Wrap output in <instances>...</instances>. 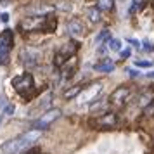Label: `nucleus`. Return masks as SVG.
Returning a JSON list of instances; mask_svg holds the SVG:
<instances>
[{"label": "nucleus", "mask_w": 154, "mask_h": 154, "mask_svg": "<svg viewBox=\"0 0 154 154\" xmlns=\"http://www.w3.org/2000/svg\"><path fill=\"white\" fill-rule=\"evenodd\" d=\"M0 42L4 43V45H7L9 49L14 45V33H12V29L11 28H5L2 33H0Z\"/></svg>", "instance_id": "12"}, {"label": "nucleus", "mask_w": 154, "mask_h": 154, "mask_svg": "<svg viewBox=\"0 0 154 154\" xmlns=\"http://www.w3.org/2000/svg\"><path fill=\"white\" fill-rule=\"evenodd\" d=\"M100 94H102V83H95L88 85V88H83V90L80 92V95H78V102L80 104H90L94 100H97L100 97Z\"/></svg>", "instance_id": "7"}, {"label": "nucleus", "mask_w": 154, "mask_h": 154, "mask_svg": "<svg viewBox=\"0 0 154 154\" xmlns=\"http://www.w3.org/2000/svg\"><path fill=\"white\" fill-rule=\"evenodd\" d=\"M7 102H5V97H0V107H5Z\"/></svg>", "instance_id": "30"}, {"label": "nucleus", "mask_w": 154, "mask_h": 154, "mask_svg": "<svg viewBox=\"0 0 154 154\" xmlns=\"http://www.w3.org/2000/svg\"><path fill=\"white\" fill-rule=\"evenodd\" d=\"M147 78H154V73H147Z\"/></svg>", "instance_id": "32"}, {"label": "nucleus", "mask_w": 154, "mask_h": 154, "mask_svg": "<svg viewBox=\"0 0 154 154\" xmlns=\"http://www.w3.org/2000/svg\"><path fill=\"white\" fill-rule=\"evenodd\" d=\"M132 94L133 92H132L130 87L121 85V87H118L116 90H112V94L109 95V99H107V104L112 106V107H116V109H123V107L130 102Z\"/></svg>", "instance_id": "3"}, {"label": "nucleus", "mask_w": 154, "mask_h": 154, "mask_svg": "<svg viewBox=\"0 0 154 154\" xmlns=\"http://www.w3.org/2000/svg\"><path fill=\"white\" fill-rule=\"evenodd\" d=\"M40 137H42V130H33L31 128V130L17 135L14 139L5 140L0 146V152L2 154H23L24 151H28Z\"/></svg>", "instance_id": "1"}, {"label": "nucleus", "mask_w": 154, "mask_h": 154, "mask_svg": "<svg viewBox=\"0 0 154 154\" xmlns=\"http://www.w3.org/2000/svg\"><path fill=\"white\" fill-rule=\"evenodd\" d=\"M119 56H121V59H128V57L132 56V49H125V50H119Z\"/></svg>", "instance_id": "22"}, {"label": "nucleus", "mask_w": 154, "mask_h": 154, "mask_svg": "<svg viewBox=\"0 0 154 154\" xmlns=\"http://www.w3.org/2000/svg\"><path fill=\"white\" fill-rule=\"evenodd\" d=\"M144 116H147V118H152L154 116V99H151V100L144 106Z\"/></svg>", "instance_id": "18"}, {"label": "nucleus", "mask_w": 154, "mask_h": 154, "mask_svg": "<svg viewBox=\"0 0 154 154\" xmlns=\"http://www.w3.org/2000/svg\"><path fill=\"white\" fill-rule=\"evenodd\" d=\"M57 29V17L52 14L45 16V23H43V31L45 33H54Z\"/></svg>", "instance_id": "11"}, {"label": "nucleus", "mask_w": 154, "mask_h": 154, "mask_svg": "<svg viewBox=\"0 0 154 154\" xmlns=\"http://www.w3.org/2000/svg\"><path fill=\"white\" fill-rule=\"evenodd\" d=\"M66 29H68V33H69L73 38L82 36L85 33L83 24H82V21H80V19H76V17H73V19H69V21L66 23Z\"/></svg>", "instance_id": "10"}, {"label": "nucleus", "mask_w": 154, "mask_h": 154, "mask_svg": "<svg viewBox=\"0 0 154 154\" xmlns=\"http://www.w3.org/2000/svg\"><path fill=\"white\" fill-rule=\"evenodd\" d=\"M14 109H16V107H14V104H7L5 107H4V112L11 116V114H14Z\"/></svg>", "instance_id": "23"}, {"label": "nucleus", "mask_w": 154, "mask_h": 154, "mask_svg": "<svg viewBox=\"0 0 154 154\" xmlns=\"http://www.w3.org/2000/svg\"><path fill=\"white\" fill-rule=\"evenodd\" d=\"M144 49H146V50H154V47H152V45H149V43H144Z\"/></svg>", "instance_id": "31"}, {"label": "nucleus", "mask_w": 154, "mask_h": 154, "mask_svg": "<svg viewBox=\"0 0 154 154\" xmlns=\"http://www.w3.org/2000/svg\"><path fill=\"white\" fill-rule=\"evenodd\" d=\"M111 38V35H109V31L106 29V31H102V33H99V36H97V42H107Z\"/></svg>", "instance_id": "20"}, {"label": "nucleus", "mask_w": 154, "mask_h": 154, "mask_svg": "<svg viewBox=\"0 0 154 154\" xmlns=\"http://www.w3.org/2000/svg\"><path fill=\"white\" fill-rule=\"evenodd\" d=\"M107 43H109V49L111 50H116V52L121 50V40H118V38H109Z\"/></svg>", "instance_id": "19"}, {"label": "nucleus", "mask_w": 154, "mask_h": 154, "mask_svg": "<svg viewBox=\"0 0 154 154\" xmlns=\"http://www.w3.org/2000/svg\"><path fill=\"white\" fill-rule=\"evenodd\" d=\"M83 90V85H73L71 88H68V90H64V94H63V97L64 99H75V97H78L80 95V92Z\"/></svg>", "instance_id": "15"}, {"label": "nucleus", "mask_w": 154, "mask_h": 154, "mask_svg": "<svg viewBox=\"0 0 154 154\" xmlns=\"http://www.w3.org/2000/svg\"><path fill=\"white\" fill-rule=\"evenodd\" d=\"M12 87L14 90L21 95L24 100H31L35 97V78L31 73H23L19 76L12 78Z\"/></svg>", "instance_id": "2"}, {"label": "nucleus", "mask_w": 154, "mask_h": 154, "mask_svg": "<svg viewBox=\"0 0 154 154\" xmlns=\"http://www.w3.org/2000/svg\"><path fill=\"white\" fill-rule=\"evenodd\" d=\"M94 69L99 71V73H111V71L114 69V63L109 61V59H102L99 64L94 66Z\"/></svg>", "instance_id": "13"}, {"label": "nucleus", "mask_w": 154, "mask_h": 154, "mask_svg": "<svg viewBox=\"0 0 154 154\" xmlns=\"http://www.w3.org/2000/svg\"><path fill=\"white\" fill-rule=\"evenodd\" d=\"M147 0H132V5H130V9H128V14H135L139 9H142L144 5H146Z\"/></svg>", "instance_id": "17"}, {"label": "nucleus", "mask_w": 154, "mask_h": 154, "mask_svg": "<svg viewBox=\"0 0 154 154\" xmlns=\"http://www.w3.org/2000/svg\"><path fill=\"white\" fill-rule=\"evenodd\" d=\"M92 125V128H104V130H109V128H114L118 125V116L116 112H109L106 111L104 114H100L97 118H94L88 121Z\"/></svg>", "instance_id": "8"}, {"label": "nucleus", "mask_w": 154, "mask_h": 154, "mask_svg": "<svg viewBox=\"0 0 154 154\" xmlns=\"http://www.w3.org/2000/svg\"><path fill=\"white\" fill-rule=\"evenodd\" d=\"M54 5H49V4H33V5H28L26 7V12L29 16H47L54 11Z\"/></svg>", "instance_id": "9"}, {"label": "nucleus", "mask_w": 154, "mask_h": 154, "mask_svg": "<svg viewBox=\"0 0 154 154\" xmlns=\"http://www.w3.org/2000/svg\"><path fill=\"white\" fill-rule=\"evenodd\" d=\"M97 9L100 12H111L114 9V2L112 0H97Z\"/></svg>", "instance_id": "16"}, {"label": "nucleus", "mask_w": 154, "mask_h": 154, "mask_svg": "<svg viewBox=\"0 0 154 154\" xmlns=\"http://www.w3.org/2000/svg\"><path fill=\"white\" fill-rule=\"evenodd\" d=\"M78 49H80V43H78L75 38H73V40H69V42L63 43V47L56 52L54 64H56L57 68H59V66H64V64L71 59V57H75V54L78 52Z\"/></svg>", "instance_id": "4"}, {"label": "nucleus", "mask_w": 154, "mask_h": 154, "mask_svg": "<svg viewBox=\"0 0 154 154\" xmlns=\"http://www.w3.org/2000/svg\"><path fill=\"white\" fill-rule=\"evenodd\" d=\"M19 61L24 68H36L40 61H42V54H40V50L38 49H33V47H24V49L19 50Z\"/></svg>", "instance_id": "5"}, {"label": "nucleus", "mask_w": 154, "mask_h": 154, "mask_svg": "<svg viewBox=\"0 0 154 154\" xmlns=\"http://www.w3.org/2000/svg\"><path fill=\"white\" fill-rule=\"evenodd\" d=\"M0 21H2V23H7L9 21V14H7V12H2V14H0Z\"/></svg>", "instance_id": "26"}, {"label": "nucleus", "mask_w": 154, "mask_h": 154, "mask_svg": "<svg viewBox=\"0 0 154 154\" xmlns=\"http://www.w3.org/2000/svg\"><path fill=\"white\" fill-rule=\"evenodd\" d=\"M56 7H57V9H63V11H68L71 5H69V4H57Z\"/></svg>", "instance_id": "27"}, {"label": "nucleus", "mask_w": 154, "mask_h": 154, "mask_svg": "<svg viewBox=\"0 0 154 154\" xmlns=\"http://www.w3.org/2000/svg\"><path fill=\"white\" fill-rule=\"evenodd\" d=\"M0 121H2V118H0Z\"/></svg>", "instance_id": "34"}, {"label": "nucleus", "mask_w": 154, "mask_h": 154, "mask_svg": "<svg viewBox=\"0 0 154 154\" xmlns=\"http://www.w3.org/2000/svg\"><path fill=\"white\" fill-rule=\"evenodd\" d=\"M9 63V54H0V64H7Z\"/></svg>", "instance_id": "24"}, {"label": "nucleus", "mask_w": 154, "mask_h": 154, "mask_svg": "<svg viewBox=\"0 0 154 154\" xmlns=\"http://www.w3.org/2000/svg\"><path fill=\"white\" fill-rule=\"evenodd\" d=\"M135 66H139V68H151L152 63H151V61H142V59H137V61H135Z\"/></svg>", "instance_id": "21"}, {"label": "nucleus", "mask_w": 154, "mask_h": 154, "mask_svg": "<svg viewBox=\"0 0 154 154\" xmlns=\"http://www.w3.org/2000/svg\"><path fill=\"white\" fill-rule=\"evenodd\" d=\"M128 42L132 43L133 47H137V49H139V47H140V43H139V42H137V40H135V38H128Z\"/></svg>", "instance_id": "29"}, {"label": "nucleus", "mask_w": 154, "mask_h": 154, "mask_svg": "<svg viewBox=\"0 0 154 154\" xmlns=\"http://www.w3.org/2000/svg\"><path fill=\"white\" fill-rule=\"evenodd\" d=\"M36 154H42V152H36Z\"/></svg>", "instance_id": "33"}, {"label": "nucleus", "mask_w": 154, "mask_h": 154, "mask_svg": "<svg viewBox=\"0 0 154 154\" xmlns=\"http://www.w3.org/2000/svg\"><path fill=\"white\" fill-rule=\"evenodd\" d=\"M0 54H9V47L0 42Z\"/></svg>", "instance_id": "25"}, {"label": "nucleus", "mask_w": 154, "mask_h": 154, "mask_svg": "<svg viewBox=\"0 0 154 154\" xmlns=\"http://www.w3.org/2000/svg\"><path fill=\"white\" fill-rule=\"evenodd\" d=\"M126 73H128L130 76H139V71H137V69H130V68H128V69H126Z\"/></svg>", "instance_id": "28"}, {"label": "nucleus", "mask_w": 154, "mask_h": 154, "mask_svg": "<svg viewBox=\"0 0 154 154\" xmlns=\"http://www.w3.org/2000/svg\"><path fill=\"white\" fill-rule=\"evenodd\" d=\"M61 118V109H57V107H54V109H49V111H45L40 116L38 119H35L33 121V125H31V128L33 130H45V128H49L56 119Z\"/></svg>", "instance_id": "6"}, {"label": "nucleus", "mask_w": 154, "mask_h": 154, "mask_svg": "<svg viewBox=\"0 0 154 154\" xmlns=\"http://www.w3.org/2000/svg\"><path fill=\"white\" fill-rule=\"evenodd\" d=\"M87 17H88L90 23L97 24V23H100V19H102V12H100L97 7H90L88 11H87Z\"/></svg>", "instance_id": "14"}]
</instances>
